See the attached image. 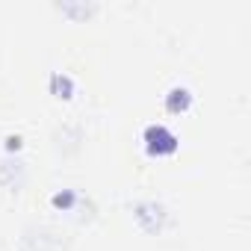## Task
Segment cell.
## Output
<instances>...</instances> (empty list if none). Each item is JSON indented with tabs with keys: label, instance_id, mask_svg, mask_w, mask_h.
<instances>
[{
	"label": "cell",
	"instance_id": "cell-4",
	"mask_svg": "<svg viewBox=\"0 0 251 251\" xmlns=\"http://www.w3.org/2000/svg\"><path fill=\"white\" fill-rule=\"evenodd\" d=\"M21 177H24V166L15 160H6L3 166H0V183H6V186H15V183H21Z\"/></svg>",
	"mask_w": 251,
	"mask_h": 251
},
{
	"label": "cell",
	"instance_id": "cell-6",
	"mask_svg": "<svg viewBox=\"0 0 251 251\" xmlns=\"http://www.w3.org/2000/svg\"><path fill=\"white\" fill-rule=\"evenodd\" d=\"M59 9L74 15V18H86V15L95 12V3H59Z\"/></svg>",
	"mask_w": 251,
	"mask_h": 251
},
{
	"label": "cell",
	"instance_id": "cell-3",
	"mask_svg": "<svg viewBox=\"0 0 251 251\" xmlns=\"http://www.w3.org/2000/svg\"><path fill=\"white\" fill-rule=\"evenodd\" d=\"M192 106V92L186 89V86H175L169 95H166V109L172 112V115H180V112H186Z\"/></svg>",
	"mask_w": 251,
	"mask_h": 251
},
{
	"label": "cell",
	"instance_id": "cell-5",
	"mask_svg": "<svg viewBox=\"0 0 251 251\" xmlns=\"http://www.w3.org/2000/svg\"><path fill=\"white\" fill-rule=\"evenodd\" d=\"M50 92L56 95V98H71V92H74V83H71V77L68 74H50Z\"/></svg>",
	"mask_w": 251,
	"mask_h": 251
},
{
	"label": "cell",
	"instance_id": "cell-8",
	"mask_svg": "<svg viewBox=\"0 0 251 251\" xmlns=\"http://www.w3.org/2000/svg\"><path fill=\"white\" fill-rule=\"evenodd\" d=\"M21 148V136H6V151H18Z\"/></svg>",
	"mask_w": 251,
	"mask_h": 251
},
{
	"label": "cell",
	"instance_id": "cell-7",
	"mask_svg": "<svg viewBox=\"0 0 251 251\" xmlns=\"http://www.w3.org/2000/svg\"><path fill=\"white\" fill-rule=\"evenodd\" d=\"M71 204H74V192H56L53 195V207L56 210H68Z\"/></svg>",
	"mask_w": 251,
	"mask_h": 251
},
{
	"label": "cell",
	"instance_id": "cell-2",
	"mask_svg": "<svg viewBox=\"0 0 251 251\" xmlns=\"http://www.w3.org/2000/svg\"><path fill=\"white\" fill-rule=\"evenodd\" d=\"M133 216H136V222H139L148 233H157V230L163 227V222H166V210H163L157 201H139V204L133 207Z\"/></svg>",
	"mask_w": 251,
	"mask_h": 251
},
{
	"label": "cell",
	"instance_id": "cell-1",
	"mask_svg": "<svg viewBox=\"0 0 251 251\" xmlns=\"http://www.w3.org/2000/svg\"><path fill=\"white\" fill-rule=\"evenodd\" d=\"M177 136L166 127V124H148L145 127V148H148V154H154V157H169V154H175L177 151Z\"/></svg>",
	"mask_w": 251,
	"mask_h": 251
}]
</instances>
